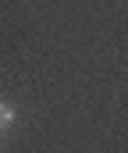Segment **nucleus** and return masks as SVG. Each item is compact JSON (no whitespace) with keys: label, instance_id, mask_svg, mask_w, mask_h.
Returning <instances> with one entry per match:
<instances>
[{"label":"nucleus","instance_id":"1","mask_svg":"<svg viewBox=\"0 0 128 153\" xmlns=\"http://www.w3.org/2000/svg\"><path fill=\"white\" fill-rule=\"evenodd\" d=\"M7 125H14V107L11 103H0V128H7Z\"/></svg>","mask_w":128,"mask_h":153}]
</instances>
